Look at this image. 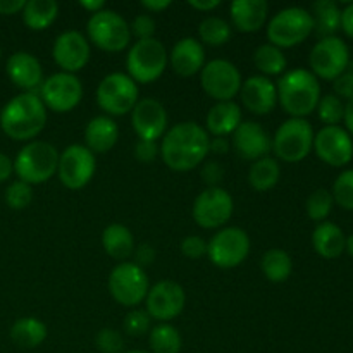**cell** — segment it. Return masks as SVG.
Listing matches in <instances>:
<instances>
[{
    "mask_svg": "<svg viewBox=\"0 0 353 353\" xmlns=\"http://www.w3.org/2000/svg\"><path fill=\"white\" fill-rule=\"evenodd\" d=\"M209 141V133L195 121L174 124L162 137V161L171 171H192L205 161Z\"/></svg>",
    "mask_w": 353,
    "mask_h": 353,
    "instance_id": "obj_1",
    "label": "cell"
},
{
    "mask_svg": "<svg viewBox=\"0 0 353 353\" xmlns=\"http://www.w3.org/2000/svg\"><path fill=\"white\" fill-rule=\"evenodd\" d=\"M47 124V107L38 93H19L3 105L0 130L16 141H31Z\"/></svg>",
    "mask_w": 353,
    "mask_h": 353,
    "instance_id": "obj_2",
    "label": "cell"
},
{
    "mask_svg": "<svg viewBox=\"0 0 353 353\" xmlns=\"http://www.w3.org/2000/svg\"><path fill=\"white\" fill-rule=\"evenodd\" d=\"M278 102L286 114L299 119H305V116L312 114L317 109L321 100L319 79L309 69H292L276 85Z\"/></svg>",
    "mask_w": 353,
    "mask_h": 353,
    "instance_id": "obj_3",
    "label": "cell"
},
{
    "mask_svg": "<svg viewBox=\"0 0 353 353\" xmlns=\"http://www.w3.org/2000/svg\"><path fill=\"white\" fill-rule=\"evenodd\" d=\"M59 150L48 141H30L24 145L14 161V172L19 181L28 185H43L57 174Z\"/></svg>",
    "mask_w": 353,
    "mask_h": 353,
    "instance_id": "obj_4",
    "label": "cell"
},
{
    "mask_svg": "<svg viewBox=\"0 0 353 353\" xmlns=\"http://www.w3.org/2000/svg\"><path fill=\"white\" fill-rule=\"evenodd\" d=\"M314 33L312 14L303 7H286L268 23L269 43L278 48H292L303 43Z\"/></svg>",
    "mask_w": 353,
    "mask_h": 353,
    "instance_id": "obj_5",
    "label": "cell"
},
{
    "mask_svg": "<svg viewBox=\"0 0 353 353\" xmlns=\"http://www.w3.org/2000/svg\"><path fill=\"white\" fill-rule=\"evenodd\" d=\"M169 64V54L157 38L138 40L131 45L126 57L128 76L134 83L148 85L164 74Z\"/></svg>",
    "mask_w": 353,
    "mask_h": 353,
    "instance_id": "obj_6",
    "label": "cell"
},
{
    "mask_svg": "<svg viewBox=\"0 0 353 353\" xmlns=\"http://www.w3.org/2000/svg\"><path fill=\"white\" fill-rule=\"evenodd\" d=\"M88 41L103 52H121L130 45L131 30L119 12L112 9H103L92 14L86 23Z\"/></svg>",
    "mask_w": 353,
    "mask_h": 353,
    "instance_id": "obj_7",
    "label": "cell"
},
{
    "mask_svg": "<svg viewBox=\"0 0 353 353\" xmlns=\"http://www.w3.org/2000/svg\"><path fill=\"white\" fill-rule=\"evenodd\" d=\"M314 148V130L307 119L290 117L272 138V150L281 161L295 164L303 161Z\"/></svg>",
    "mask_w": 353,
    "mask_h": 353,
    "instance_id": "obj_8",
    "label": "cell"
},
{
    "mask_svg": "<svg viewBox=\"0 0 353 353\" xmlns=\"http://www.w3.org/2000/svg\"><path fill=\"white\" fill-rule=\"evenodd\" d=\"M97 103L107 116H126L138 103V85L124 72H110L97 86Z\"/></svg>",
    "mask_w": 353,
    "mask_h": 353,
    "instance_id": "obj_9",
    "label": "cell"
},
{
    "mask_svg": "<svg viewBox=\"0 0 353 353\" xmlns=\"http://www.w3.org/2000/svg\"><path fill=\"white\" fill-rule=\"evenodd\" d=\"M109 292L117 303L124 307H137L145 302L150 290L145 269L134 262H121L109 274Z\"/></svg>",
    "mask_w": 353,
    "mask_h": 353,
    "instance_id": "obj_10",
    "label": "cell"
},
{
    "mask_svg": "<svg viewBox=\"0 0 353 353\" xmlns=\"http://www.w3.org/2000/svg\"><path fill=\"white\" fill-rule=\"evenodd\" d=\"M250 254V238L241 228L230 226L217 231L207 243L210 262L221 269L238 268Z\"/></svg>",
    "mask_w": 353,
    "mask_h": 353,
    "instance_id": "obj_11",
    "label": "cell"
},
{
    "mask_svg": "<svg viewBox=\"0 0 353 353\" xmlns=\"http://www.w3.org/2000/svg\"><path fill=\"white\" fill-rule=\"evenodd\" d=\"M38 97L52 112H71L81 102L83 85L76 74L62 71L55 72V74L43 79L41 86L38 88Z\"/></svg>",
    "mask_w": 353,
    "mask_h": 353,
    "instance_id": "obj_12",
    "label": "cell"
},
{
    "mask_svg": "<svg viewBox=\"0 0 353 353\" xmlns=\"http://www.w3.org/2000/svg\"><path fill=\"white\" fill-rule=\"evenodd\" d=\"M241 74L233 62L226 59H214L200 71L202 90L216 102H230L240 93Z\"/></svg>",
    "mask_w": 353,
    "mask_h": 353,
    "instance_id": "obj_13",
    "label": "cell"
},
{
    "mask_svg": "<svg viewBox=\"0 0 353 353\" xmlns=\"http://www.w3.org/2000/svg\"><path fill=\"white\" fill-rule=\"evenodd\" d=\"M309 64L312 74L323 79H336L350 64V50L340 37L321 38L310 50Z\"/></svg>",
    "mask_w": 353,
    "mask_h": 353,
    "instance_id": "obj_14",
    "label": "cell"
},
{
    "mask_svg": "<svg viewBox=\"0 0 353 353\" xmlns=\"http://www.w3.org/2000/svg\"><path fill=\"white\" fill-rule=\"evenodd\" d=\"M97 171L95 154L85 145H69L59 154L57 176L69 190H81L92 181Z\"/></svg>",
    "mask_w": 353,
    "mask_h": 353,
    "instance_id": "obj_15",
    "label": "cell"
},
{
    "mask_svg": "<svg viewBox=\"0 0 353 353\" xmlns=\"http://www.w3.org/2000/svg\"><path fill=\"white\" fill-rule=\"evenodd\" d=\"M234 202L228 190L216 186L205 188L193 202L192 216L195 223L203 230H217L231 219Z\"/></svg>",
    "mask_w": 353,
    "mask_h": 353,
    "instance_id": "obj_16",
    "label": "cell"
},
{
    "mask_svg": "<svg viewBox=\"0 0 353 353\" xmlns=\"http://www.w3.org/2000/svg\"><path fill=\"white\" fill-rule=\"evenodd\" d=\"M186 303V293L181 285L174 281H159L152 286L145 299L147 312L152 319L169 323L183 312Z\"/></svg>",
    "mask_w": 353,
    "mask_h": 353,
    "instance_id": "obj_17",
    "label": "cell"
},
{
    "mask_svg": "<svg viewBox=\"0 0 353 353\" xmlns=\"http://www.w3.org/2000/svg\"><path fill=\"white\" fill-rule=\"evenodd\" d=\"M52 55H54L55 64L62 69V72L76 74L88 64L92 47H90L88 38L79 31H64L55 38Z\"/></svg>",
    "mask_w": 353,
    "mask_h": 353,
    "instance_id": "obj_18",
    "label": "cell"
},
{
    "mask_svg": "<svg viewBox=\"0 0 353 353\" xmlns=\"http://www.w3.org/2000/svg\"><path fill=\"white\" fill-rule=\"evenodd\" d=\"M314 150L323 162L333 168L347 165L353 159V140L340 126H324L314 134Z\"/></svg>",
    "mask_w": 353,
    "mask_h": 353,
    "instance_id": "obj_19",
    "label": "cell"
},
{
    "mask_svg": "<svg viewBox=\"0 0 353 353\" xmlns=\"http://www.w3.org/2000/svg\"><path fill=\"white\" fill-rule=\"evenodd\" d=\"M131 124L140 140L157 141L168 131V112L165 107L155 99L138 100L131 110Z\"/></svg>",
    "mask_w": 353,
    "mask_h": 353,
    "instance_id": "obj_20",
    "label": "cell"
},
{
    "mask_svg": "<svg viewBox=\"0 0 353 353\" xmlns=\"http://www.w3.org/2000/svg\"><path fill=\"white\" fill-rule=\"evenodd\" d=\"M233 148L245 161H259L268 157L272 150V138L255 121H241L233 133Z\"/></svg>",
    "mask_w": 353,
    "mask_h": 353,
    "instance_id": "obj_21",
    "label": "cell"
},
{
    "mask_svg": "<svg viewBox=\"0 0 353 353\" xmlns=\"http://www.w3.org/2000/svg\"><path fill=\"white\" fill-rule=\"evenodd\" d=\"M238 95H240L245 109L250 110L255 116H268L269 112L274 110L276 103H278L276 85L262 74L250 76L247 81L241 83Z\"/></svg>",
    "mask_w": 353,
    "mask_h": 353,
    "instance_id": "obj_22",
    "label": "cell"
},
{
    "mask_svg": "<svg viewBox=\"0 0 353 353\" xmlns=\"http://www.w3.org/2000/svg\"><path fill=\"white\" fill-rule=\"evenodd\" d=\"M7 76L24 93H34L43 83V69L40 61L30 52H16L7 59Z\"/></svg>",
    "mask_w": 353,
    "mask_h": 353,
    "instance_id": "obj_23",
    "label": "cell"
},
{
    "mask_svg": "<svg viewBox=\"0 0 353 353\" xmlns=\"http://www.w3.org/2000/svg\"><path fill=\"white\" fill-rule=\"evenodd\" d=\"M169 64H171L172 71L183 78L199 74L205 65V48L196 38H181L179 41H176L169 54Z\"/></svg>",
    "mask_w": 353,
    "mask_h": 353,
    "instance_id": "obj_24",
    "label": "cell"
},
{
    "mask_svg": "<svg viewBox=\"0 0 353 353\" xmlns=\"http://www.w3.org/2000/svg\"><path fill=\"white\" fill-rule=\"evenodd\" d=\"M233 26L241 33H257L268 23L269 3L265 0H234L230 6Z\"/></svg>",
    "mask_w": 353,
    "mask_h": 353,
    "instance_id": "obj_25",
    "label": "cell"
},
{
    "mask_svg": "<svg viewBox=\"0 0 353 353\" xmlns=\"http://www.w3.org/2000/svg\"><path fill=\"white\" fill-rule=\"evenodd\" d=\"M119 138V128L109 116H97L85 128V147L92 154H107L112 150Z\"/></svg>",
    "mask_w": 353,
    "mask_h": 353,
    "instance_id": "obj_26",
    "label": "cell"
},
{
    "mask_svg": "<svg viewBox=\"0 0 353 353\" xmlns=\"http://www.w3.org/2000/svg\"><path fill=\"white\" fill-rule=\"evenodd\" d=\"M207 130L214 137L226 138L228 134H233L236 128L241 124V109L233 100L230 102H217L216 105L210 107L207 114Z\"/></svg>",
    "mask_w": 353,
    "mask_h": 353,
    "instance_id": "obj_27",
    "label": "cell"
},
{
    "mask_svg": "<svg viewBox=\"0 0 353 353\" xmlns=\"http://www.w3.org/2000/svg\"><path fill=\"white\" fill-rule=\"evenodd\" d=\"M347 236L340 226L330 221H323L316 226L312 233V247L321 257L336 259L345 252Z\"/></svg>",
    "mask_w": 353,
    "mask_h": 353,
    "instance_id": "obj_28",
    "label": "cell"
},
{
    "mask_svg": "<svg viewBox=\"0 0 353 353\" xmlns=\"http://www.w3.org/2000/svg\"><path fill=\"white\" fill-rule=\"evenodd\" d=\"M102 247L109 257L126 261L134 252L133 234L124 224H110L102 233Z\"/></svg>",
    "mask_w": 353,
    "mask_h": 353,
    "instance_id": "obj_29",
    "label": "cell"
},
{
    "mask_svg": "<svg viewBox=\"0 0 353 353\" xmlns=\"http://www.w3.org/2000/svg\"><path fill=\"white\" fill-rule=\"evenodd\" d=\"M47 326L40 319L21 317L10 327V340L19 348L33 350L47 340Z\"/></svg>",
    "mask_w": 353,
    "mask_h": 353,
    "instance_id": "obj_30",
    "label": "cell"
},
{
    "mask_svg": "<svg viewBox=\"0 0 353 353\" xmlns=\"http://www.w3.org/2000/svg\"><path fill=\"white\" fill-rule=\"evenodd\" d=\"M314 33L319 38L334 37L341 28V9L333 0H317L312 6Z\"/></svg>",
    "mask_w": 353,
    "mask_h": 353,
    "instance_id": "obj_31",
    "label": "cell"
},
{
    "mask_svg": "<svg viewBox=\"0 0 353 353\" xmlns=\"http://www.w3.org/2000/svg\"><path fill=\"white\" fill-rule=\"evenodd\" d=\"M21 16L30 30L43 31L57 19L59 3L55 0H28Z\"/></svg>",
    "mask_w": 353,
    "mask_h": 353,
    "instance_id": "obj_32",
    "label": "cell"
},
{
    "mask_svg": "<svg viewBox=\"0 0 353 353\" xmlns=\"http://www.w3.org/2000/svg\"><path fill=\"white\" fill-rule=\"evenodd\" d=\"M261 269L271 283H285L292 276L293 262L283 248H269L261 259Z\"/></svg>",
    "mask_w": 353,
    "mask_h": 353,
    "instance_id": "obj_33",
    "label": "cell"
},
{
    "mask_svg": "<svg viewBox=\"0 0 353 353\" xmlns=\"http://www.w3.org/2000/svg\"><path fill=\"white\" fill-rule=\"evenodd\" d=\"M279 178H281V169L278 161L269 155L255 161L248 171V183L255 192H269L278 185Z\"/></svg>",
    "mask_w": 353,
    "mask_h": 353,
    "instance_id": "obj_34",
    "label": "cell"
},
{
    "mask_svg": "<svg viewBox=\"0 0 353 353\" xmlns=\"http://www.w3.org/2000/svg\"><path fill=\"white\" fill-rule=\"evenodd\" d=\"M254 64L262 76H279L286 71V57L281 48L271 43H264L254 52Z\"/></svg>",
    "mask_w": 353,
    "mask_h": 353,
    "instance_id": "obj_35",
    "label": "cell"
},
{
    "mask_svg": "<svg viewBox=\"0 0 353 353\" xmlns=\"http://www.w3.org/2000/svg\"><path fill=\"white\" fill-rule=\"evenodd\" d=\"M148 343L154 353H179L183 347V338L174 326L162 323L150 331Z\"/></svg>",
    "mask_w": 353,
    "mask_h": 353,
    "instance_id": "obj_36",
    "label": "cell"
},
{
    "mask_svg": "<svg viewBox=\"0 0 353 353\" xmlns=\"http://www.w3.org/2000/svg\"><path fill=\"white\" fill-rule=\"evenodd\" d=\"M200 43L210 45V47H221L228 43L231 38V26L223 17L209 16L199 24Z\"/></svg>",
    "mask_w": 353,
    "mask_h": 353,
    "instance_id": "obj_37",
    "label": "cell"
},
{
    "mask_svg": "<svg viewBox=\"0 0 353 353\" xmlns=\"http://www.w3.org/2000/svg\"><path fill=\"white\" fill-rule=\"evenodd\" d=\"M333 195L327 190L319 188L316 192L310 193V196L307 199V216L312 221H317V223H323L327 216L331 214V209H333Z\"/></svg>",
    "mask_w": 353,
    "mask_h": 353,
    "instance_id": "obj_38",
    "label": "cell"
},
{
    "mask_svg": "<svg viewBox=\"0 0 353 353\" xmlns=\"http://www.w3.org/2000/svg\"><path fill=\"white\" fill-rule=\"evenodd\" d=\"M317 114H319V119L326 126H338V123L343 121L345 103L334 93H330V95H324L319 100V103H317Z\"/></svg>",
    "mask_w": 353,
    "mask_h": 353,
    "instance_id": "obj_39",
    "label": "cell"
},
{
    "mask_svg": "<svg viewBox=\"0 0 353 353\" xmlns=\"http://www.w3.org/2000/svg\"><path fill=\"white\" fill-rule=\"evenodd\" d=\"M333 200L345 210H353V169H347L333 185Z\"/></svg>",
    "mask_w": 353,
    "mask_h": 353,
    "instance_id": "obj_40",
    "label": "cell"
},
{
    "mask_svg": "<svg viewBox=\"0 0 353 353\" xmlns=\"http://www.w3.org/2000/svg\"><path fill=\"white\" fill-rule=\"evenodd\" d=\"M6 202L10 209L23 210L33 202V188L24 181H12L6 190Z\"/></svg>",
    "mask_w": 353,
    "mask_h": 353,
    "instance_id": "obj_41",
    "label": "cell"
},
{
    "mask_svg": "<svg viewBox=\"0 0 353 353\" xmlns=\"http://www.w3.org/2000/svg\"><path fill=\"white\" fill-rule=\"evenodd\" d=\"M95 345L100 353H123L124 338L114 327H103L97 333Z\"/></svg>",
    "mask_w": 353,
    "mask_h": 353,
    "instance_id": "obj_42",
    "label": "cell"
},
{
    "mask_svg": "<svg viewBox=\"0 0 353 353\" xmlns=\"http://www.w3.org/2000/svg\"><path fill=\"white\" fill-rule=\"evenodd\" d=\"M150 319L152 317L148 316L147 310L134 309L126 316L123 327L126 331V334H130V336H143V334H147L150 331Z\"/></svg>",
    "mask_w": 353,
    "mask_h": 353,
    "instance_id": "obj_43",
    "label": "cell"
},
{
    "mask_svg": "<svg viewBox=\"0 0 353 353\" xmlns=\"http://www.w3.org/2000/svg\"><path fill=\"white\" fill-rule=\"evenodd\" d=\"M131 37H137L138 40H148L155 34V19L150 14H140L130 24Z\"/></svg>",
    "mask_w": 353,
    "mask_h": 353,
    "instance_id": "obj_44",
    "label": "cell"
},
{
    "mask_svg": "<svg viewBox=\"0 0 353 353\" xmlns=\"http://www.w3.org/2000/svg\"><path fill=\"white\" fill-rule=\"evenodd\" d=\"M181 252L188 259H200L207 254V241L202 236L190 234L181 241Z\"/></svg>",
    "mask_w": 353,
    "mask_h": 353,
    "instance_id": "obj_45",
    "label": "cell"
},
{
    "mask_svg": "<svg viewBox=\"0 0 353 353\" xmlns=\"http://www.w3.org/2000/svg\"><path fill=\"white\" fill-rule=\"evenodd\" d=\"M134 157L141 164H150L157 159L159 155V145L157 141H148V140H138L134 145Z\"/></svg>",
    "mask_w": 353,
    "mask_h": 353,
    "instance_id": "obj_46",
    "label": "cell"
},
{
    "mask_svg": "<svg viewBox=\"0 0 353 353\" xmlns=\"http://www.w3.org/2000/svg\"><path fill=\"white\" fill-rule=\"evenodd\" d=\"M200 176H202V181L205 183L207 188H216L224 179V168L219 162H207V164H203Z\"/></svg>",
    "mask_w": 353,
    "mask_h": 353,
    "instance_id": "obj_47",
    "label": "cell"
},
{
    "mask_svg": "<svg viewBox=\"0 0 353 353\" xmlns=\"http://www.w3.org/2000/svg\"><path fill=\"white\" fill-rule=\"evenodd\" d=\"M333 88L334 95H336L338 99H340V97H343V99L347 100L353 99V71L350 68H347V71H345L343 74L338 76V78L334 79Z\"/></svg>",
    "mask_w": 353,
    "mask_h": 353,
    "instance_id": "obj_48",
    "label": "cell"
},
{
    "mask_svg": "<svg viewBox=\"0 0 353 353\" xmlns=\"http://www.w3.org/2000/svg\"><path fill=\"white\" fill-rule=\"evenodd\" d=\"M133 255H134V264L141 269H145V268H148V265L154 264L155 257H157V254H155V248L150 247V245H147V243L140 245V247H134Z\"/></svg>",
    "mask_w": 353,
    "mask_h": 353,
    "instance_id": "obj_49",
    "label": "cell"
},
{
    "mask_svg": "<svg viewBox=\"0 0 353 353\" xmlns=\"http://www.w3.org/2000/svg\"><path fill=\"white\" fill-rule=\"evenodd\" d=\"M26 2L24 0H0V14L2 16H14L23 12Z\"/></svg>",
    "mask_w": 353,
    "mask_h": 353,
    "instance_id": "obj_50",
    "label": "cell"
},
{
    "mask_svg": "<svg viewBox=\"0 0 353 353\" xmlns=\"http://www.w3.org/2000/svg\"><path fill=\"white\" fill-rule=\"evenodd\" d=\"M230 140L228 138H223V137H214L210 138L209 141V152H212V154L216 155H224L230 152Z\"/></svg>",
    "mask_w": 353,
    "mask_h": 353,
    "instance_id": "obj_51",
    "label": "cell"
},
{
    "mask_svg": "<svg viewBox=\"0 0 353 353\" xmlns=\"http://www.w3.org/2000/svg\"><path fill=\"white\" fill-rule=\"evenodd\" d=\"M341 30L345 31V34L353 38V2L341 10Z\"/></svg>",
    "mask_w": 353,
    "mask_h": 353,
    "instance_id": "obj_52",
    "label": "cell"
},
{
    "mask_svg": "<svg viewBox=\"0 0 353 353\" xmlns=\"http://www.w3.org/2000/svg\"><path fill=\"white\" fill-rule=\"evenodd\" d=\"M12 172H14V162L10 161L9 155L0 152V183L7 181V179L12 176Z\"/></svg>",
    "mask_w": 353,
    "mask_h": 353,
    "instance_id": "obj_53",
    "label": "cell"
},
{
    "mask_svg": "<svg viewBox=\"0 0 353 353\" xmlns=\"http://www.w3.org/2000/svg\"><path fill=\"white\" fill-rule=\"evenodd\" d=\"M141 6L148 10V12H162L168 7H171V0H143Z\"/></svg>",
    "mask_w": 353,
    "mask_h": 353,
    "instance_id": "obj_54",
    "label": "cell"
},
{
    "mask_svg": "<svg viewBox=\"0 0 353 353\" xmlns=\"http://www.w3.org/2000/svg\"><path fill=\"white\" fill-rule=\"evenodd\" d=\"M190 6L196 10H203V12H210L216 7L221 6V0H190Z\"/></svg>",
    "mask_w": 353,
    "mask_h": 353,
    "instance_id": "obj_55",
    "label": "cell"
},
{
    "mask_svg": "<svg viewBox=\"0 0 353 353\" xmlns=\"http://www.w3.org/2000/svg\"><path fill=\"white\" fill-rule=\"evenodd\" d=\"M79 6L92 14H97L105 9V2L103 0H79Z\"/></svg>",
    "mask_w": 353,
    "mask_h": 353,
    "instance_id": "obj_56",
    "label": "cell"
},
{
    "mask_svg": "<svg viewBox=\"0 0 353 353\" xmlns=\"http://www.w3.org/2000/svg\"><path fill=\"white\" fill-rule=\"evenodd\" d=\"M343 121H345V124H347L348 134H353V99L347 100V103H345Z\"/></svg>",
    "mask_w": 353,
    "mask_h": 353,
    "instance_id": "obj_57",
    "label": "cell"
},
{
    "mask_svg": "<svg viewBox=\"0 0 353 353\" xmlns=\"http://www.w3.org/2000/svg\"><path fill=\"white\" fill-rule=\"evenodd\" d=\"M345 250L353 257V234H350V236L347 238V241H345Z\"/></svg>",
    "mask_w": 353,
    "mask_h": 353,
    "instance_id": "obj_58",
    "label": "cell"
},
{
    "mask_svg": "<svg viewBox=\"0 0 353 353\" xmlns=\"http://www.w3.org/2000/svg\"><path fill=\"white\" fill-rule=\"evenodd\" d=\"M124 353H148V352H143V350H131V352H124Z\"/></svg>",
    "mask_w": 353,
    "mask_h": 353,
    "instance_id": "obj_59",
    "label": "cell"
},
{
    "mask_svg": "<svg viewBox=\"0 0 353 353\" xmlns=\"http://www.w3.org/2000/svg\"><path fill=\"white\" fill-rule=\"evenodd\" d=\"M0 55H2V50H0Z\"/></svg>",
    "mask_w": 353,
    "mask_h": 353,
    "instance_id": "obj_60",
    "label": "cell"
}]
</instances>
